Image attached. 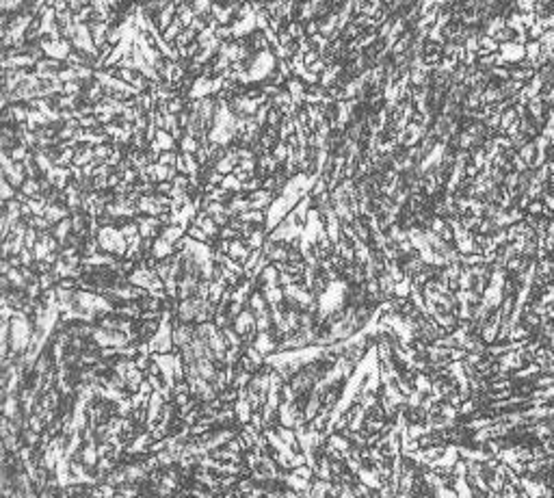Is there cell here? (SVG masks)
Returning <instances> with one entry per match:
<instances>
[{"mask_svg":"<svg viewBox=\"0 0 554 498\" xmlns=\"http://www.w3.org/2000/svg\"><path fill=\"white\" fill-rule=\"evenodd\" d=\"M69 232H71V219H63L61 223H57V228H54V239L61 243V247L65 245V241L69 239L67 236Z\"/></svg>","mask_w":554,"mask_h":498,"instance_id":"11","label":"cell"},{"mask_svg":"<svg viewBox=\"0 0 554 498\" xmlns=\"http://www.w3.org/2000/svg\"><path fill=\"white\" fill-rule=\"evenodd\" d=\"M195 225H197V228H202V230L208 234V236H214V234L219 232V228H216L214 219H212V217H206V212L195 217Z\"/></svg>","mask_w":554,"mask_h":498,"instance_id":"10","label":"cell"},{"mask_svg":"<svg viewBox=\"0 0 554 498\" xmlns=\"http://www.w3.org/2000/svg\"><path fill=\"white\" fill-rule=\"evenodd\" d=\"M152 256L156 260H165L169 256H174V243L165 241L162 236H158L156 241L152 243Z\"/></svg>","mask_w":554,"mask_h":498,"instance_id":"5","label":"cell"},{"mask_svg":"<svg viewBox=\"0 0 554 498\" xmlns=\"http://www.w3.org/2000/svg\"><path fill=\"white\" fill-rule=\"evenodd\" d=\"M188 234H190V239H193V241H199V243H210V236H208V234H206L202 228H197V225H193V228L188 230Z\"/></svg>","mask_w":554,"mask_h":498,"instance_id":"18","label":"cell"},{"mask_svg":"<svg viewBox=\"0 0 554 498\" xmlns=\"http://www.w3.org/2000/svg\"><path fill=\"white\" fill-rule=\"evenodd\" d=\"M476 410V403L474 401H466L463 403V407L459 410V414H470V412H474Z\"/></svg>","mask_w":554,"mask_h":498,"instance_id":"20","label":"cell"},{"mask_svg":"<svg viewBox=\"0 0 554 498\" xmlns=\"http://www.w3.org/2000/svg\"><path fill=\"white\" fill-rule=\"evenodd\" d=\"M0 191H3V199H5V202H11V197L17 195V193H15V186L9 182L7 178L0 180Z\"/></svg>","mask_w":554,"mask_h":498,"instance_id":"15","label":"cell"},{"mask_svg":"<svg viewBox=\"0 0 554 498\" xmlns=\"http://www.w3.org/2000/svg\"><path fill=\"white\" fill-rule=\"evenodd\" d=\"M498 50H500V59L502 63H517V61H524V46H520V43H515V41H504L498 46Z\"/></svg>","mask_w":554,"mask_h":498,"instance_id":"3","label":"cell"},{"mask_svg":"<svg viewBox=\"0 0 554 498\" xmlns=\"http://www.w3.org/2000/svg\"><path fill=\"white\" fill-rule=\"evenodd\" d=\"M275 193L273 191H267V188H258V191H253L249 195V204H251V210H262V208H267L273 204V197Z\"/></svg>","mask_w":554,"mask_h":498,"instance_id":"4","label":"cell"},{"mask_svg":"<svg viewBox=\"0 0 554 498\" xmlns=\"http://www.w3.org/2000/svg\"><path fill=\"white\" fill-rule=\"evenodd\" d=\"M253 347H256V349L262 353V355H264V353H269V351H273V349H275V342L271 340L269 331H258L256 340H253Z\"/></svg>","mask_w":554,"mask_h":498,"instance_id":"9","label":"cell"},{"mask_svg":"<svg viewBox=\"0 0 554 498\" xmlns=\"http://www.w3.org/2000/svg\"><path fill=\"white\" fill-rule=\"evenodd\" d=\"M273 158H275L277 162H281V160H286V158H288V146H286L284 141L277 143V148L273 150Z\"/></svg>","mask_w":554,"mask_h":498,"instance_id":"19","label":"cell"},{"mask_svg":"<svg viewBox=\"0 0 554 498\" xmlns=\"http://www.w3.org/2000/svg\"><path fill=\"white\" fill-rule=\"evenodd\" d=\"M394 293L398 295V297H410V293H412V277L407 275V277H403L401 282H396V286H394Z\"/></svg>","mask_w":554,"mask_h":498,"instance_id":"14","label":"cell"},{"mask_svg":"<svg viewBox=\"0 0 554 498\" xmlns=\"http://www.w3.org/2000/svg\"><path fill=\"white\" fill-rule=\"evenodd\" d=\"M67 215H69V212H67L63 206H59V204H48L46 212H43V217H46L50 223H61L63 219H67Z\"/></svg>","mask_w":554,"mask_h":498,"instance_id":"8","label":"cell"},{"mask_svg":"<svg viewBox=\"0 0 554 498\" xmlns=\"http://www.w3.org/2000/svg\"><path fill=\"white\" fill-rule=\"evenodd\" d=\"M137 223H139V234H141V236H145V239H152L154 234H156V230L160 228V219H158V217H141Z\"/></svg>","mask_w":554,"mask_h":498,"instance_id":"6","label":"cell"},{"mask_svg":"<svg viewBox=\"0 0 554 498\" xmlns=\"http://www.w3.org/2000/svg\"><path fill=\"white\" fill-rule=\"evenodd\" d=\"M228 256H230L232 260H236V262H243V265H245V260L249 258V249H247V245H245L243 241H234V243H230Z\"/></svg>","mask_w":554,"mask_h":498,"instance_id":"7","label":"cell"},{"mask_svg":"<svg viewBox=\"0 0 554 498\" xmlns=\"http://www.w3.org/2000/svg\"><path fill=\"white\" fill-rule=\"evenodd\" d=\"M98 243L104 251H111V253H115V256H126V251H128V241L124 239L122 230H115V228H111V225L100 228Z\"/></svg>","mask_w":554,"mask_h":498,"instance_id":"2","label":"cell"},{"mask_svg":"<svg viewBox=\"0 0 554 498\" xmlns=\"http://www.w3.org/2000/svg\"><path fill=\"white\" fill-rule=\"evenodd\" d=\"M178 154H174V152H165V154H160V158H158V162L160 165H165V167H176L178 165Z\"/></svg>","mask_w":554,"mask_h":498,"instance_id":"17","label":"cell"},{"mask_svg":"<svg viewBox=\"0 0 554 498\" xmlns=\"http://www.w3.org/2000/svg\"><path fill=\"white\" fill-rule=\"evenodd\" d=\"M39 188H41V184L37 182V180L35 178H29L26 180V182L22 184V195H26V197H37V193H39Z\"/></svg>","mask_w":554,"mask_h":498,"instance_id":"13","label":"cell"},{"mask_svg":"<svg viewBox=\"0 0 554 498\" xmlns=\"http://www.w3.org/2000/svg\"><path fill=\"white\" fill-rule=\"evenodd\" d=\"M199 148H202V146L197 143L195 137H190V134H184V137H182V150H184L186 154H195Z\"/></svg>","mask_w":554,"mask_h":498,"instance_id":"16","label":"cell"},{"mask_svg":"<svg viewBox=\"0 0 554 498\" xmlns=\"http://www.w3.org/2000/svg\"><path fill=\"white\" fill-rule=\"evenodd\" d=\"M347 293H349L347 282H331L329 286H327L321 293L319 301H316V305H319V321H327V316H331L338 310H342Z\"/></svg>","mask_w":554,"mask_h":498,"instance_id":"1","label":"cell"},{"mask_svg":"<svg viewBox=\"0 0 554 498\" xmlns=\"http://www.w3.org/2000/svg\"><path fill=\"white\" fill-rule=\"evenodd\" d=\"M528 210H531V212H541V210H543V206H541L539 199H537V202H535V204H531Z\"/></svg>","mask_w":554,"mask_h":498,"instance_id":"21","label":"cell"},{"mask_svg":"<svg viewBox=\"0 0 554 498\" xmlns=\"http://www.w3.org/2000/svg\"><path fill=\"white\" fill-rule=\"evenodd\" d=\"M221 188H223V191H243V182L234 174H228V176L223 178Z\"/></svg>","mask_w":554,"mask_h":498,"instance_id":"12","label":"cell"}]
</instances>
